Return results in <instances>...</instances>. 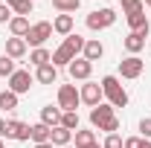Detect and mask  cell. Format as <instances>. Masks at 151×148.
Returning a JSON list of instances; mask_svg holds the SVG:
<instances>
[{"label": "cell", "instance_id": "cell-6", "mask_svg": "<svg viewBox=\"0 0 151 148\" xmlns=\"http://www.w3.org/2000/svg\"><path fill=\"white\" fill-rule=\"evenodd\" d=\"M81 105V96L76 90V84H61L58 87V108L61 111H76Z\"/></svg>", "mask_w": 151, "mask_h": 148}, {"label": "cell", "instance_id": "cell-20", "mask_svg": "<svg viewBox=\"0 0 151 148\" xmlns=\"http://www.w3.org/2000/svg\"><path fill=\"white\" fill-rule=\"evenodd\" d=\"M6 55L9 58H23L26 55V41L23 38H9L6 41Z\"/></svg>", "mask_w": 151, "mask_h": 148}, {"label": "cell", "instance_id": "cell-12", "mask_svg": "<svg viewBox=\"0 0 151 148\" xmlns=\"http://www.w3.org/2000/svg\"><path fill=\"white\" fill-rule=\"evenodd\" d=\"M105 55V44L99 41V38H90V41H84V50H81V58H87L90 64L99 61V58Z\"/></svg>", "mask_w": 151, "mask_h": 148}, {"label": "cell", "instance_id": "cell-37", "mask_svg": "<svg viewBox=\"0 0 151 148\" xmlns=\"http://www.w3.org/2000/svg\"><path fill=\"white\" fill-rule=\"evenodd\" d=\"M142 6H148V9H151V0H142Z\"/></svg>", "mask_w": 151, "mask_h": 148}, {"label": "cell", "instance_id": "cell-32", "mask_svg": "<svg viewBox=\"0 0 151 148\" xmlns=\"http://www.w3.org/2000/svg\"><path fill=\"white\" fill-rule=\"evenodd\" d=\"M122 148H145V139H142V137H128Z\"/></svg>", "mask_w": 151, "mask_h": 148}, {"label": "cell", "instance_id": "cell-36", "mask_svg": "<svg viewBox=\"0 0 151 148\" xmlns=\"http://www.w3.org/2000/svg\"><path fill=\"white\" fill-rule=\"evenodd\" d=\"M35 148H55L52 142H41V145H35Z\"/></svg>", "mask_w": 151, "mask_h": 148}, {"label": "cell", "instance_id": "cell-34", "mask_svg": "<svg viewBox=\"0 0 151 148\" xmlns=\"http://www.w3.org/2000/svg\"><path fill=\"white\" fill-rule=\"evenodd\" d=\"M12 18H15V15H12V9H9L6 3H0V23H9Z\"/></svg>", "mask_w": 151, "mask_h": 148}, {"label": "cell", "instance_id": "cell-21", "mask_svg": "<svg viewBox=\"0 0 151 148\" xmlns=\"http://www.w3.org/2000/svg\"><path fill=\"white\" fill-rule=\"evenodd\" d=\"M73 58H76V55L64 47V44H61L58 50H52V61H50V64H52V67H70V61H73Z\"/></svg>", "mask_w": 151, "mask_h": 148}, {"label": "cell", "instance_id": "cell-40", "mask_svg": "<svg viewBox=\"0 0 151 148\" xmlns=\"http://www.w3.org/2000/svg\"><path fill=\"white\" fill-rule=\"evenodd\" d=\"M64 148H76V145H64Z\"/></svg>", "mask_w": 151, "mask_h": 148}, {"label": "cell", "instance_id": "cell-10", "mask_svg": "<svg viewBox=\"0 0 151 148\" xmlns=\"http://www.w3.org/2000/svg\"><path fill=\"white\" fill-rule=\"evenodd\" d=\"M6 139L26 142V139H29V125L20 122V119H9V122H6Z\"/></svg>", "mask_w": 151, "mask_h": 148}, {"label": "cell", "instance_id": "cell-22", "mask_svg": "<svg viewBox=\"0 0 151 148\" xmlns=\"http://www.w3.org/2000/svg\"><path fill=\"white\" fill-rule=\"evenodd\" d=\"M6 6L20 15V18H26V15H32V6H35V0H6Z\"/></svg>", "mask_w": 151, "mask_h": 148}, {"label": "cell", "instance_id": "cell-15", "mask_svg": "<svg viewBox=\"0 0 151 148\" xmlns=\"http://www.w3.org/2000/svg\"><path fill=\"white\" fill-rule=\"evenodd\" d=\"M61 108H52V105H47V108H41V122H44V125H50V128H55V125H61Z\"/></svg>", "mask_w": 151, "mask_h": 148}, {"label": "cell", "instance_id": "cell-16", "mask_svg": "<svg viewBox=\"0 0 151 148\" xmlns=\"http://www.w3.org/2000/svg\"><path fill=\"white\" fill-rule=\"evenodd\" d=\"M50 142H52L55 148L70 145V142H73V131H67V128H61V125H55V128H52V134H50Z\"/></svg>", "mask_w": 151, "mask_h": 148}, {"label": "cell", "instance_id": "cell-9", "mask_svg": "<svg viewBox=\"0 0 151 148\" xmlns=\"http://www.w3.org/2000/svg\"><path fill=\"white\" fill-rule=\"evenodd\" d=\"M67 70H70V78H73V81H90V75H93V64H90L87 58H73Z\"/></svg>", "mask_w": 151, "mask_h": 148}, {"label": "cell", "instance_id": "cell-8", "mask_svg": "<svg viewBox=\"0 0 151 148\" xmlns=\"http://www.w3.org/2000/svg\"><path fill=\"white\" fill-rule=\"evenodd\" d=\"M81 105H87V108H96V105H102V99H105V93H102V84H93V81H84L81 84Z\"/></svg>", "mask_w": 151, "mask_h": 148}, {"label": "cell", "instance_id": "cell-27", "mask_svg": "<svg viewBox=\"0 0 151 148\" xmlns=\"http://www.w3.org/2000/svg\"><path fill=\"white\" fill-rule=\"evenodd\" d=\"M15 108H18V96L6 87V90L0 93V111H15Z\"/></svg>", "mask_w": 151, "mask_h": 148}, {"label": "cell", "instance_id": "cell-19", "mask_svg": "<svg viewBox=\"0 0 151 148\" xmlns=\"http://www.w3.org/2000/svg\"><path fill=\"white\" fill-rule=\"evenodd\" d=\"M73 26H76L73 15H58V18L52 20V32H58V35H64V38L73 32Z\"/></svg>", "mask_w": 151, "mask_h": 148}, {"label": "cell", "instance_id": "cell-3", "mask_svg": "<svg viewBox=\"0 0 151 148\" xmlns=\"http://www.w3.org/2000/svg\"><path fill=\"white\" fill-rule=\"evenodd\" d=\"M47 38H52V23L50 20H38V23H32L29 26V32H26V47H32V50H38V47H44L47 44Z\"/></svg>", "mask_w": 151, "mask_h": 148}, {"label": "cell", "instance_id": "cell-1", "mask_svg": "<svg viewBox=\"0 0 151 148\" xmlns=\"http://www.w3.org/2000/svg\"><path fill=\"white\" fill-rule=\"evenodd\" d=\"M113 111H116V108L108 105V102L90 108V125L99 128V131H105V134H116V131H119V116H116Z\"/></svg>", "mask_w": 151, "mask_h": 148}, {"label": "cell", "instance_id": "cell-38", "mask_svg": "<svg viewBox=\"0 0 151 148\" xmlns=\"http://www.w3.org/2000/svg\"><path fill=\"white\" fill-rule=\"evenodd\" d=\"M145 148H151V139H145Z\"/></svg>", "mask_w": 151, "mask_h": 148}, {"label": "cell", "instance_id": "cell-18", "mask_svg": "<svg viewBox=\"0 0 151 148\" xmlns=\"http://www.w3.org/2000/svg\"><path fill=\"white\" fill-rule=\"evenodd\" d=\"M29 18H20V15H15V18L9 20V32H12V38H26V32H29Z\"/></svg>", "mask_w": 151, "mask_h": 148}, {"label": "cell", "instance_id": "cell-17", "mask_svg": "<svg viewBox=\"0 0 151 148\" xmlns=\"http://www.w3.org/2000/svg\"><path fill=\"white\" fill-rule=\"evenodd\" d=\"M35 78L41 81V84H55V81H58V67H52V64L35 67Z\"/></svg>", "mask_w": 151, "mask_h": 148}, {"label": "cell", "instance_id": "cell-14", "mask_svg": "<svg viewBox=\"0 0 151 148\" xmlns=\"http://www.w3.org/2000/svg\"><path fill=\"white\" fill-rule=\"evenodd\" d=\"M50 134H52V128H50V125H44V122L29 125V139H32L35 145H41V142H50Z\"/></svg>", "mask_w": 151, "mask_h": 148}, {"label": "cell", "instance_id": "cell-30", "mask_svg": "<svg viewBox=\"0 0 151 148\" xmlns=\"http://www.w3.org/2000/svg\"><path fill=\"white\" fill-rule=\"evenodd\" d=\"M119 6H122V12H125V15H134V12H145L142 0H119Z\"/></svg>", "mask_w": 151, "mask_h": 148}, {"label": "cell", "instance_id": "cell-35", "mask_svg": "<svg viewBox=\"0 0 151 148\" xmlns=\"http://www.w3.org/2000/svg\"><path fill=\"white\" fill-rule=\"evenodd\" d=\"M6 137V119H0V139Z\"/></svg>", "mask_w": 151, "mask_h": 148}, {"label": "cell", "instance_id": "cell-39", "mask_svg": "<svg viewBox=\"0 0 151 148\" xmlns=\"http://www.w3.org/2000/svg\"><path fill=\"white\" fill-rule=\"evenodd\" d=\"M0 148H6V145H3V139H0Z\"/></svg>", "mask_w": 151, "mask_h": 148}, {"label": "cell", "instance_id": "cell-11", "mask_svg": "<svg viewBox=\"0 0 151 148\" xmlns=\"http://www.w3.org/2000/svg\"><path fill=\"white\" fill-rule=\"evenodd\" d=\"M145 38H148V32H128L125 35V50L131 52V55H139L142 50H145Z\"/></svg>", "mask_w": 151, "mask_h": 148}, {"label": "cell", "instance_id": "cell-29", "mask_svg": "<svg viewBox=\"0 0 151 148\" xmlns=\"http://www.w3.org/2000/svg\"><path fill=\"white\" fill-rule=\"evenodd\" d=\"M52 6H55L61 15H70V12H76L81 6V0H52Z\"/></svg>", "mask_w": 151, "mask_h": 148}, {"label": "cell", "instance_id": "cell-28", "mask_svg": "<svg viewBox=\"0 0 151 148\" xmlns=\"http://www.w3.org/2000/svg\"><path fill=\"white\" fill-rule=\"evenodd\" d=\"M15 70H18V67H15V58H9L3 52V55H0V78H9Z\"/></svg>", "mask_w": 151, "mask_h": 148}, {"label": "cell", "instance_id": "cell-2", "mask_svg": "<svg viewBox=\"0 0 151 148\" xmlns=\"http://www.w3.org/2000/svg\"><path fill=\"white\" fill-rule=\"evenodd\" d=\"M99 84H102V93H105L108 105H113V108H125V105H128V93H125V87L119 84L116 75H102Z\"/></svg>", "mask_w": 151, "mask_h": 148}, {"label": "cell", "instance_id": "cell-25", "mask_svg": "<svg viewBox=\"0 0 151 148\" xmlns=\"http://www.w3.org/2000/svg\"><path fill=\"white\" fill-rule=\"evenodd\" d=\"M61 44H64V47H67V50H70V52H73L76 58H78V52L84 50V38H81V35H73V32H70V35L64 38Z\"/></svg>", "mask_w": 151, "mask_h": 148}, {"label": "cell", "instance_id": "cell-24", "mask_svg": "<svg viewBox=\"0 0 151 148\" xmlns=\"http://www.w3.org/2000/svg\"><path fill=\"white\" fill-rule=\"evenodd\" d=\"M52 61V52L50 50H44V47H38L29 52V64H35V67H44V64H50Z\"/></svg>", "mask_w": 151, "mask_h": 148}, {"label": "cell", "instance_id": "cell-33", "mask_svg": "<svg viewBox=\"0 0 151 148\" xmlns=\"http://www.w3.org/2000/svg\"><path fill=\"white\" fill-rule=\"evenodd\" d=\"M139 137L142 139H151V119H142L139 122Z\"/></svg>", "mask_w": 151, "mask_h": 148}, {"label": "cell", "instance_id": "cell-13", "mask_svg": "<svg viewBox=\"0 0 151 148\" xmlns=\"http://www.w3.org/2000/svg\"><path fill=\"white\" fill-rule=\"evenodd\" d=\"M131 32H151V23H148V15L145 12H134V15H125Z\"/></svg>", "mask_w": 151, "mask_h": 148}, {"label": "cell", "instance_id": "cell-5", "mask_svg": "<svg viewBox=\"0 0 151 148\" xmlns=\"http://www.w3.org/2000/svg\"><path fill=\"white\" fill-rule=\"evenodd\" d=\"M32 81H35V75L29 73V70H15V73L9 75V90L15 93V96H23V93H29Z\"/></svg>", "mask_w": 151, "mask_h": 148}, {"label": "cell", "instance_id": "cell-31", "mask_svg": "<svg viewBox=\"0 0 151 148\" xmlns=\"http://www.w3.org/2000/svg\"><path fill=\"white\" fill-rule=\"evenodd\" d=\"M122 145H125V139H122L119 134H108L105 142H102V148H122Z\"/></svg>", "mask_w": 151, "mask_h": 148}, {"label": "cell", "instance_id": "cell-26", "mask_svg": "<svg viewBox=\"0 0 151 148\" xmlns=\"http://www.w3.org/2000/svg\"><path fill=\"white\" fill-rule=\"evenodd\" d=\"M78 122H81V119H78V111H64L61 113V128H67V131H78Z\"/></svg>", "mask_w": 151, "mask_h": 148}, {"label": "cell", "instance_id": "cell-23", "mask_svg": "<svg viewBox=\"0 0 151 148\" xmlns=\"http://www.w3.org/2000/svg\"><path fill=\"white\" fill-rule=\"evenodd\" d=\"M73 137H76V148H93V145H96V134H93V131L78 128Z\"/></svg>", "mask_w": 151, "mask_h": 148}, {"label": "cell", "instance_id": "cell-4", "mask_svg": "<svg viewBox=\"0 0 151 148\" xmlns=\"http://www.w3.org/2000/svg\"><path fill=\"white\" fill-rule=\"evenodd\" d=\"M113 23H116V12H113V9H96V12L87 15V29H93V32L108 29Z\"/></svg>", "mask_w": 151, "mask_h": 148}, {"label": "cell", "instance_id": "cell-7", "mask_svg": "<svg viewBox=\"0 0 151 148\" xmlns=\"http://www.w3.org/2000/svg\"><path fill=\"white\" fill-rule=\"evenodd\" d=\"M142 70H145V61L139 55H128V58L119 61V75H122V78H139Z\"/></svg>", "mask_w": 151, "mask_h": 148}]
</instances>
